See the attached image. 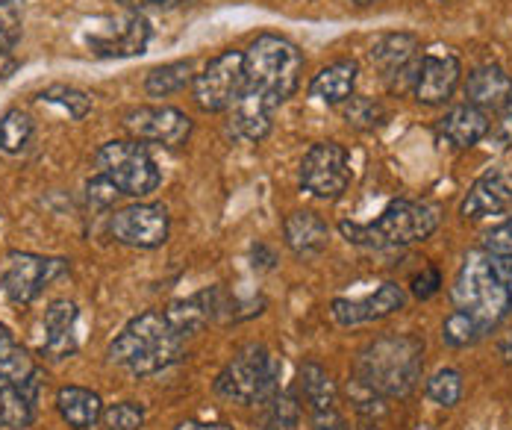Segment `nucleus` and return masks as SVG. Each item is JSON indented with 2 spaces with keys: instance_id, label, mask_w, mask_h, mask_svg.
<instances>
[{
  "instance_id": "obj_1",
  "label": "nucleus",
  "mask_w": 512,
  "mask_h": 430,
  "mask_svg": "<svg viewBox=\"0 0 512 430\" xmlns=\"http://www.w3.org/2000/svg\"><path fill=\"white\" fill-rule=\"evenodd\" d=\"M186 336H180L165 313L148 310L127 324L109 345V360L124 366L133 377H148L174 366L186 354Z\"/></svg>"
},
{
  "instance_id": "obj_2",
  "label": "nucleus",
  "mask_w": 512,
  "mask_h": 430,
  "mask_svg": "<svg viewBox=\"0 0 512 430\" xmlns=\"http://www.w3.org/2000/svg\"><path fill=\"white\" fill-rule=\"evenodd\" d=\"M424 342L418 336H383L371 342L357 360V383L380 398H407L421 380Z\"/></svg>"
},
{
  "instance_id": "obj_3",
  "label": "nucleus",
  "mask_w": 512,
  "mask_h": 430,
  "mask_svg": "<svg viewBox=\"0 0 512 430\" xmlns=\"http://www.w3.org/2000/svg\"><path fill=\"white\" fill-rule=\"evenodd\" d=\"M436 227L439 210L424 201H392L371 224L339 221L342 236L362 248H407L430 239Z\"/></svg>"
},
{
  "instance_id": "obj_4",
  "label": "nucleus",
  "mask_w": 512,
  "mask_h": 430,
  "mask_svg": "<svg viewBox=\"0 0 512 430\" xmlns=\"http://www.w3.org/2000/svg\"><path fill=\"white\" fill-rule=\"evenodd\" d=\"M301 74H304V56L283 36L262 33L245 51V83L262 92L274 107H280L298 92Z\"/></svg>"
},
{
  "instance_id": "obj_5",
  "label": "nucleus",
  "mask_w": 512,
  "mask_h": 430,
  "mask_svg": "<svg viewBox=\"0 0 512 430\" xmlns=\"http://www.w3.org/2000/svg\"><path fill=\"white\" fill-rule=\"evenodd\" d=\"M454 304L457 310L468 313L486 333L507 319L512 310L510 292L495 269L492 257L486 251H471L462 260L457 280H454Z\"/></svg>"
},
{
  "instance_id": "obj_6",
  "label": "nucleus",
  "mask_w": 512,
  "mask_h": 430,
  "mask_svg": "<svg viewBox=\"0 0 512 430\" xmlns=\"http://www.w3.org/2000/svg\"><path fill=\"white\" fill-rule=\"evenodd\" d=\"M277 380H280V366L274 363L268 348L259 342H248L221 369V375L215 380V389L230 401L259 404L262 398H268L280 389Z\"/></svg>"
},
{
  "instance_id": "obj_7",
  "label": "nucleus",
  "mask_w": 512,
  "mask_h": 430,
  "mask_svg": "<svg viewBox=\"0 0 512 430\" xmlns=\"http://www.w3.org/2000/svg\"><path fill=\"white\" fill-rule=\"evenodd\" d=\"M95 165H98V174L109 177L118 186V192L130 198H145L156 192V186L162 183L154 157L136 139H118V142L101 145L95 154Z\"/></svg>"
},
{
  "instance_id": "obj_8",
  "label": "nucleus",
  "mask_w": 512,
  "mask_h": 430,
  "mask_svg": "<svg viewBox=\"0 0 512 430\" xmlns=\"http://www.w3.org/2000/svg\"><path fill=\"white\" fill-rule=\"evenodd\" d=\"M245 89V54L224 51L195 77V101L204 112H224Z\"/></svg>"
},
{
  "instance_id": "obj_9",
  "label": "nucleus",
  "mask_w": 512,
  "mask_h": 430,
  "mask_svg": "<svg viewBox=\"0 0 512 430\" xmlns=\"http://www.w3.org/2000/svg\"><path fill=\"white\" fill-rule=\"evenodd\" d=\"M351 183V157L336 142H318L301 162V186L321 201H336Z\"/></svg>"
},
{
  "instance_id": "obj_10",
  "label": "nucleus",
  "mask_w": 512,
  "mask_h": 430,
  "mask_svg": "<svg viewBox=\"0 0 512 430\" xmlns=\"http://www.w3.org/2000/svg\"><path fill=\"white\" fill-rule=\"evenodd\" d=\"M171 233V218L162 204H133L109 218V236L130 248H159Z\"/></svg>"
},
{
  "instance_id": "obj_11",
  "label": "nucleus",
  "mask_w": 512,
  "mask_h": 430,
  "mask_svg": "<svg viewBox=\"0 0 512 430\" xmlns=\"http://www.w3.org/2000/svg\"><path fill=\"white\" fill-rule=\"evenodd\" d=\"M124 130L136 142H156L177 148L192 136V118L177 107H133L121 118Z\"/></svg>"
},
{
  "instance_id": "obj_12",
  "label": "nucleus",
  "mask_w": 512,
  "mask_h": 430,
  "mask_svg": "<svg viewBox=\"0 0 512 430\" xmlns=\"http://www.w3.org/2000/svg\"><path fill=\"white\" fill-rule=\"evenodd\" d=\"M68 271V260L56 257H36V254H9L3 271V289L12 304H30L39 298V292Z\"/></svg>"
},
{
  "instance_id": "obj_13",
  "label": "nucleus",
  "mask_w": 512,
  "mask_h": 430,
  "mask_svg": "<svg viewBox=\"0 0 512 430\" xmlns=\"http://www.w3.org/2000/svg\"><path fill=\"white\" fill-rule=\"evenodd\" d=\"M368 56H371V62L377 65V71L383 74V80H389V86L395 92H407V89L415 86L421 54H418V39L412 33L380 36L371 45Z\"/></svg>"
},
{
  "instance_id": "obj_14",
  "label": "nucleus",
  "mask_w": 512,
  "mask_h": 430,
  "mask_svg": "<svg viewBox=\"0 0 512 430\" xmlns=\"http://www.w3.org/2000/svg\"><path fill=\"white\" fill-rule=\"evenodd\" d=\"M404 307H407L404 286L383 283V286H377L365 298H336L330 304V316L336 319V324H342V327H354V324L386 319V316H392V313H398Z\"/></svg>"
},
{
  "instance_id": "obj_15",
  "label": "nucleus",
  "mask_w": 512,
  "mask_h": 430,
  "mask_svg": "<svg viewBox=\"0 0 512 430\" xmlns=\"http://www.w3.org/2000/svg\"><path fill=\"white\" fill-rule=\"evenodd\" d=\"M462 65L460 59L448 51L439 54H424L418 65V77H415V101L424 107H442L445 101H451V95L460 86Z\"/></svg>"
},
{
  "instance_id": "obj_16",
  "label": "nucleus",
  "mask_w": 512,
  "mask_h": 430,
  "mask_svg": "<svg viewBox=\"0 0 512 430\" xmlns=\"http://www.w3.org/2000/svg\"><path fill=\"white\" fill-rule=\"evenodd\" d=\"M151 42V24L142 12H130L124 21L115 24V30H103L89 39V48L106 59H124V56L145 54Z\"/></svg>"
},
{
  "instance_id": "obj_17",
  "label": "nucleus",
  "mask_w": 512,
  "mask_h": 430,
  "mask_svg": "<svg viewBox=\"0 0 512 430\" xmlns=\"http://www.w3.org/2000/svg\"><path fill=\"white\" fill-rule=\"evenodd\" d=\"M512 207V174L510 171H489L474 180L468 195L462 198V218H486V215L507 213Z\"/></svg>"
},
{
  "instance_id": "obj_18",
  "label": "nucleus",
  "mask_w": 512,
  "mask_h": 430,
  "mask_svg": "<svg viewBox=\"0 0 512 430\" xmlns=\"http://www.w3.org/2000/svg\"><path fill=\"white\" fill-rule=\"evenodd\" d=\"M301 395L307 401L309 413L315 419L318 430H336L339 428V413H336V383L327 375V369H321L318 363H304L301 366Z\"/></svg>"
},
{
  "instance_id": "obj_19",
  "label": "nucleus",
  "mask_w": 512,
  "mask_h": 430,
  "mask_svg": "<svg viewBox=\"0 0 512 430\" xmlns=\"http://www.w3.org/2000/svg\"><path fill=\"white\" fill-rule=\"evenodd\" d=\"M274 104L262 95L251 89L245 83L242 95L233 101L230 107V130L245 139V142H262L268 133H271V115H274Z\"/></svg>"
},
{
  "instance_id": "obj_20",
  "label": "nucleus",
  "mask_w": 512,
  "mask_h": 430,
  "mask_svg": "<svg viewBox=\"0 0 512 430\" xmlns=\"http://www.w3.org/2000/svg\"><path fill=\"white\" fill-rule=\"evenodd\" d=\"M42 375L33 372L24 383L0 386V428L24 430L36 419V398H39Z\"/></svg>"
},
{
  "instance_id": "obj_21",
  "label": "nucleus",
  "mask_w": 512,
  "mask_h": 430,
  "mask_svg": "<svg viewBox=\"0 0 512 430\" xmlns=\"http://www.w3.org/2000/svg\"><path fill=\"white\" fill-rule=\"evenodd\" d=\"M512 80L510 74L501 68V65H480L468 74V83H465V98L468 104L483 112H495V109L504 107L507 95H510Z\"/></svg>"
},
{
  "instance_id": "obj_22",
  "label": "nucleus",
  "mask_w": 512,
  "mask_h": 430,
  "mask_svg": "<svg viewBox=\"0 0 512 430\" xmlns=\"http://www.w3.org/2000/svg\"><path fill=\"white\" fill-rule=\"evenodd\" d=\"M439 136L454 145V148H474L480 139L489 136V115L483 109L471 107V104H462V107H454L442 121H439Z\"/></svg>"
},
{
  "instance_id": "obj_23",
  "label": "nucleus",
  "mask_w": 512,
  "mask_h": 430,
  "mask_svg": "<svg viewBox=\"0 0 512 430\" xmlns=\"http://www.w3.org/2000/svg\"><path fill=\"white\" fill-rule=\"evenodd\" d=\"M283 239L289 245V251L295 257H318L327 242H330V230L321 221V215L309 213V210H298L286 218L283 224Z\"/></svg>"
},
{
  "instance_id": "obj_24",
  "label": "nucleus",
  "mask_w": 512,
  "mask_h": 430,
  "mask_svg": "<svg viewBox=\"0 0 512 430\" xmlns=\"http://www.w3.org/2000/svg\"><path fill=\"white\" fill-rule=\"evenodd\" d=\"M74 324H77V304L74 301H53L45 313V345H42L45 357L65 360L68 354L77 351Z\"/></svg>"
},
{
  "instance_id": "obj_25",
  "label": "nucleus",
  "mask_w": 512,
  "mask_h": 430,
  "mask_svg": "<svg viewBox=\"0 0 512 430\" xmlns=\"http://www.w3.org/2000/svg\"><path fill=\"white\" fill-rule=\"evenodd\" d=\"M359 65L354 59H339L327 68H321L312 83H309V95L324 101V104H333V107H342L351 95H354V86H357Z\"/></svg>"
},
{
  "instance_id": "obj_26",
  "label": "nucleus",
  "mask_w": 512,
  "mask_h": 430,
  "mask_svg": "<svg viewBox=\"0 0 512 430\" xmlns=\"http://www.w3.org/2000/svg\"><path fill=\"white\" fill-rule=\"evenodd\" d=\"M56 407H59V416L77 430L95 428L103 416L101 395L92 392V389H83V386H65V389H59Z\"/></svg>"
},
{
  "instance_id": "obj_27",
  "label": "nucleus",
  "mask_w": 512,
  "mask_h": 430,
  "mask_svg": "<svg viewBox=\"0 0 512 430\" xmlns=\"http://www.w3.org/2000/svg\"><path fill=\"white\" fill-rule=\"evenodd\" d=\"M254 407L262 430H295L301 422V404L280 389L274 395L262 398Z\"/></svg>"
},
{
  "instance_id": "obj_28",
  "label": "nucleus",
  "mask_w": 512,
  "mask_h": 430,
  "mask_svg": "<svg viewBox=\"0 0 512 430\" xmlns=\"http://www.w3.org/2000/svg\"><path fill=\"white\" fill-rule=\"evenodd\" d=\"M36 372L30 354L12 339V333L0 324V386L24 383L27 377Z\"/></svg>"
},
{
  "instance_id": "obj_29",
  "label": "nucleus",
  "mask_w": 512,
  "mask_h": 430,
  "mask_svg": "<svg viewBox=\"0 0 512 430\" xmlns=\"http://www.w3.org/2000/svg\"><path fill=\"white\" fill-rule=\"evenodd\" d=\"M165 319H168V324H171L180 336L198 333L201 327H206V324L212 322L206 292H198L195 298H186V301H174V304H168Z\"/></svg>"
},
{
  "instance_id": "obj_30",
  "label": "nucleus",
  "mask_w": 512,
  "mask_h": 430,
  "mask_svg": "<svg viewBox=\"0 0 512 430\" xmlns=\"http://www.w3.org/2000/svg\"><path fill=\"white\" fill-rule=\"evenodd\" d=\"M195 80L192 74V62L189 59H180V62H165L154 68L148 77H145V92L151 98H168L180 89H186L189 83Z\"/></svg>"
},
{
  "instance_id": "obj_31",
  "label": "nucleus",
  "mask_w": 512,
  "mask_h": 430,
  "mask_svg": "<svg viewBox=\"0 0 512 430\" xmlns=\"http://www.w3.org/2000/svg\"><path fill=\"white\" fill-rule=\"evenodd\" d=\"M33 139V121L21 109H9L0 115V151L3 154H21Z\"/></svg>"
},
{
  "instance_id": "obj_32",
  "label": "nucleus",
  "mask_w": 512,
  "mask_h": 430,
  "mask_svg": "<svg viewBox=\"0 0 512 430\" xmlns=\"http://www.w3.org/2000/svg\"><path fill=\"white\" fill-rule=\"evenodd\" d=\"M342 118L351 127H357V130H377V127H383L389 121V112H386V107L380 101H374V98H357V95H351L342 104Z\"/></svg>"
},
{
  "instance_id": "obj_33",
  "label": "nucleus",
  "mask_w": 512,
  "mask_h": 430,
  "mask_svg": "<svg viewBox=\"0 0 512 430\" xmlns=\"http://www.w3.org/2000/svg\"><path fill=\"white\" fill-rule=\"evenodd\" d=\"M483 336H486V330L474 322L468 313H462V310H454V313L445 319V324H442V339H445V345H451V348L477 345Z\"/></svg>"
},
{
  "instance_id": "obj_34",
  "label": "nucleus",
  "mask_w": 512,
  "mask_h": 430,
  "mask_svg": "<svg viewBox=\"0 0 512 430\" xmlns=\"http://www.w3.org/2000/svg\"><path fill=\"white\" fill-rule=\"evenodd\" d=\"M427 395L439 407H457L462 398V375L457 369H442L427 380Z\"/></svg>"
},
{
  "instance_id": "obj_35",
  "label": "nucleus",
  "mask_w": 512,
  "mask_h": 430,
  "mask_svg": "<svg viewBox=\"0 0 512 430\" xmlns=\"http://www.w3.org/2000/svg\"><path fill=\"white\" fill-rule=\"evenodd\" d=\"M24 27V0H0V51H12Z\"/></svg>"
},
{
  "instance_id": "obj_36",
  "label": "nucleus",
  "mask_w": 512,
  "mask_h": 430,
  "mask_svg": "<svg viewBox=\"0 0 512 430\" xmlns=\"http://www.w3.org/2000/svg\"><path fill=\"white\" fill-rule=\"evenodd\" d=\"M39 98L48 101V104L65 107L71 118H86V115L92 112V98H89L86 92L74 89V86H48Z\"/></svg>"
},
{
  "instance_id": "obj_37",
  "label": "nucleus",
  "mask_w": 512,
  "mask_h": 430,
  "mask_svg": "<svg viewBox=\"0 0 512 430\" xmlns=\"http://www.w3.org/2000/svg\"><path fill=\"white\" fill-rule=\"evenodd\" d=\"M101 422L106 430H139L145 425V410L136 401H121L103 410Z\"/></svg>"
},
{
  "instance_id": "obj_38",
  "label": "nucleus",
  "mask_w": 512,
  "mask_h": 430,
  "mask_svg": "<svg viewBox=\"0 0 512 430\" xmlns=\"http://www.w3.org/2000/svg\"><path fill=\"white\" fill-rule=\"evenodd\" d=\"M483 248L492 257H512V218H507L504 224H498L495 230L486 233Z\"/></svg>"
},
{
  "instance_id": "obj_39",
  "label": "nucleus",
  "mask_w": 512,
  "mask_h": 430,
  "mask_svg": "<svg viewBox=\"0 0 512 430\" xmlns=\"http://www.w3.org/2000/svg\"><path fill=\"white\" fill-rule=\"evenodd\" d=\"M118 195H121V192H118V186H115L109 177H103V174L92 177V180H89V186H86V198H89V204H92V207H109Z\"/></svg>"
},
{
  "instance_id": "obj_40",
  "label": "nucleus",
  "mask_w": 512,
  "mask_h": 430,
  "mask_svg": "<svg viewBox=\"0 0 512 430\" xmlns=\"http://www.w3.org/2000/svg\"><path fill=\"white\" fill-rule=\"evenodd\" d=\"M489 136L498 148H510L512 145V89L504 101V107L498 109V121L495 127H489Z\"/></svg>"
},
{
  "instance_id": "obj_41",
  "label": "nucleus",
  "mask_w": 512,
  "mask_h": 430,
  "mask_svg": "<svg viewBox=\"0 0 512 430\" xmlns=\"http://www.w3.org/2000/svg\"><path fill=\"white\" fill-rule=\"evenodd\" d=\"M439 286H442V274L436 269H424L421 274L412 277V295L421 298V301L433 298L439 292Z\"/></svg>"
},
{
  "instance_id": "obj_42",
  "label": "nucleus",
  "mask_w": 512,
  "mask_h": 430,
  "mask_svg": "<svg viewBox=\"0 0 512 430\" xmlns=\"http://www.w3.org/2000/svg\"><path fill=\"white\" fill-rule=\"evenodd\" d=\"M489 257H492V254H489ZM492 263H495V269L501 274V280H504V286H507L512 301V257H492Z\"/></svg>"
},
{
  "instance_id": "obj_43",
  "label": "nucleus",
  "mask_w": 512,
  "mask_h": 430,
  "mask_svg": "<svg viewBox=\"0 0 512 430\" xmlns=\"http://www.w3.org/2000/svg\"><path fill=\"white\" fill-rule=\"evenodd\" d=\"M124 9H130V12H142V9H148V6H174V3H180V0H118Z\"/></svg>"
},
{
  "instance_id": "obj_44",
  "label": "nucleus",
  "mask_w": 512,
  "mask_h": 430,
  "mask_svg": "<svg viewBox=\"0 0 512 430\" xmlns=\"http://www.w3.org/2000/svg\"><path fill=\"white\" fill-rule=\"evenodd\" d=\"M174 430H233V428H227V425H221V422H183V425H177Z\"/></svg>"
},
{
  "instance_id": "obj_45",
  "label": "nucleus",
  "mask_w": 512,
  "mask_h": 430,
  "mask_svg": "<svg viewBox=\"0 0 512 430\" xmlns=\"http://www.w3.org/2000/svg\"><path fill=\"white\" fill-rule=\"evenodd\" d=\"M15 68V56L12 51H0V80H6Z\"/></svg>"
},
{
  "instance_id": "obj_46",
  "label": "nucleus",
  "mask_w": 512,
  "mask_h": 430,
  "mask_svg": "<svg viewBox=\"0 0 512 430\" xmlns=\"http://www.w3.org/2000/svg\"><path fill=\"white\" fill-rule=\"evenodd\" d=\"M359 6H371V3H380V0H357Z\"/></svg>"
},
{
  "instance_id": "obj_47",
  "label": "nucleus",
  "mask_w": 512,
  "mask_h": 430,
  "mask_svg": "<svg viewBox=\"0 0 512 430\" xmlns=\"http://www.w3.org/2000/svg\"><path fill=\"white\" fill-rule=\"evenodd\" d=\"M445 3H448V0H445Z\"/></svg>"
}]
</instances>
